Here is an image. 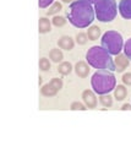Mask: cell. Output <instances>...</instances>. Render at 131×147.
<instances>
[{
  "mask_svg": "<svg viewBox=\"0 0 131 147\" xmlns=\"http://www.w3.org/2000/svg\"><path fill=\"white\" fill-rule=\"evenodd\" d=\"M118 3L116 0H98L94 4L96 18L103 24H108L115 20L118 15Z\"/></svg>",
  "mask_w": 131,
  "mask_h": 147,
  "instance_id": "277c9868",
  "label": "cell"
},
{
  "mask_svg": "<svg viewBox=\"0 0 131 147\" xmlns=\"http://www.w3.org/2000/svg\"><path fill=\"white\" fill-rule=\"evenodd\" d=\"M121 80H123V84L125 86H131V72L124 74L123 77H121Z\"/></svg>",
  "mask_w": 131,
  "mask_h": 147,
  "instance_id": "cb8c5ba5",
  "label": "cell"
},
{
  "mask_svg": "<svg viewBox=\"0 0 131 147\" xmlns=\"http://www.w3.org/2000/svg\"><path fill=\"white\" fill-rule=\"evenodd\" d=\"M62 1H64V3H67V4H69V3L71 4L72 1H75V0H62Z\"/></svg>",
  "mask_w": 131,
  "mask_h": 147,
  "instance_id": "83f0119b",
  "label": "cell"
},
{
  "mask_svg": "<svg viewBox=\"0 0 131 147\" xmlns=\"http://www.w3.org/2000/svg\"><path fill=\"white\" fill-rule=\"evenodd\" d=\"M66 21L67 20L65 17H62V16H54V18L52 20V24L55 27H62V26H65Z\"/></svg>",
  "mask_w": 131,
  "mask_h": 147,
  "instance_id": "d6986e66",
  "label": "cell"
},
{
  "mask_svg": "<svg viewBox=\"0 0 131 147\" xmlns=\"http://www.w3.org/2000/svg\"><path fill=\"white\" fill-rule=\"evenodd\" d=\"M75 72L81 79H86L89 74V64H87L86 61H79L75 65Z\"/></svg>",
  "mask_w": 131,
  "mask_h": 147,
  "instance_id": "30bf717a",
  "label": "cell"
},
{
  "mask_svg": "<svg viewBox=\"0 0 131 147\" xmlns=\"http://www.w3.org/2000/svg\"><path fill=\"white\" fill-rule=\"evenodd\" d=\"M58 45H59L60 49L72 50L74 47H75V42H74V39H72L70 36H62L61 38L58 40Z\"/></svg>",
  "mask_w": 131,
  "mask_h": 147,
  "instance_id": "8fae6325",
  "label": "cell"
},
{
  "mask_svg": "<svg viewBox=\"0 0 131 147\" xmlns=\"http://www.w3.org/2000/svg\"><path fill=\"white\" fill-rule=\"evenodd\" d=\"M91 86L96 94H109L116 87V77L110 70H97L91 77Z\"/></svg>",
  "mask_w": 131,
  "mask_h": 147,
  "instance_id": "3957f363",
  "label": "cell"
},
{
  "mask_svg": "<svg viewBox=\"0 0 131 147\" xmlns=\"http://www.w3.org/2000/svg\"><path fill=\"white\" fill-rule=\"evenodd\" d=\"M118 10L124 20H131V0H120Z\"/></svg>",
  "mask_w": 131,
  "mask_h": 147,
  "instance_id": "ba28073f",
  "label": "cell"
},
{
  "mask_svg": "<svg viewBox=\"0 0 131 147\" xmlns=\"http://www.w3.org/2000/svg\"><path fill=\"white\" fill-rule=\"evenodd\" d=\"M61 9H62V5L59 1H54L53 5L49 6V10L47 11V15H55V13L59 12Z\"/></svg>",
  "mask_w": 131,
  "mask_h": 147,
  "instance_id": "ac0fdd59",
  "label": "cell"
},
{
  "mask_svg": "<svg viewBox=\"0 0 131 147\" xmlns=\"http://www.w3.org/2000/svg\"><path fill=\"white\" fill-rule=\"evenodd\" d=\"M99 103L104 108H109L113 105V97L110 94H102L101 97H99Z\"/></svg>",
  "mask_w": 131,
  "mask_h": 147,
  "instance_id": "e0dca14e",
  "label": "cell"
},
{
  "mask_svg": "<svg viewBox=\"0 0 131 147\" xmlns=\"http://www.w3.org/2000/svg\"><path fill=\"white\" fill-rule=\"evenodd\" d=\"M86 1H88V3H91V4H93V5H94V4H96L98 0H86Z\"/></svg>",
  "mask_w": 131,
  "mask_h": 147,
  "instance_id": "4316f807",
  "label": "cell"
},
{
  "mask_svg": "<svg viewBox=\"0 0 131 147\" xmlns=\"http://www.w3.org/2000/svg\"><path fill=\"white\" fill-rule=\"evenodd\" d=\"M38 4H39V7L40 9H47V7H49L50 5H53L54 0H39Z\"/></svg>",
  "mask_w": 131,
  "mask_h": 147,
  "instance_id": "603a6c76",
  "label": "cell"
},
{
  "mask_svg": "<svg viewBox=\"0 0 131 147\" xmlns=\"http://www.w3.org/2000/svg\"><path fill=\"white\" fill-rule=\"evenodd\" d=\"M82 98H83V102L86 104V107H88V108H91V109L97 107L98 100L96 98V94H94V92L89 91V90L83 91L82 92Z\"/></svg>",
  "mask_w": 131,
  "mask_h": 147,
  "instance_id": "9c48e42d",
  "label": "cell"
},
{
  "mask_svg": "<svg viewBox=\"0 0 131 147\" xmlns=\"http://www.w3.org/2000/svg\"><path fill=\"white\" fill-rule=\"evenodd\" d=\"M124 53L128 55V58L131 61V38H129L124 44Z\"/></svg>",
  "mask_w": 131,
  "mask_h": 147,
  "instance_id": "7402d4cb",
  "label": "cell"
},
{
  "mask_svg": "<svg viewBox=\"0 0 131 147\" xmlns=\"http://www.w3.org/2000/svg\"><path fill=\"white\" fill-rule=\"evenodd\" d=\"M38 30H39V33H42V34L48 33V32H50V30H52V22L49 21L47 17L39 18Z\"/></svg>",
  "mask_w": 131,
  "mask_h": 147,
  "instance_id": "4fadbf2b",
  "label": "cell"
},
{
  "mask_svg": "<svg viewBox=\"0 0 131 147\" xmlns=\"http://www.w3.org/2000/svg\"><path fill=\"white\" fill-rule=\"evenodd\" d=\"M39 69L42 71H48L50 70V63H49V60L47 58H42L39 59Z\"/></svg>",
  "mask_w": 131,
  "mask_h": 147,
  "instance_id": "44dd1931",
  "label": "cell"
},
{
  "mask_svg": "<svg viewBox=\"0 0 131 147\" xmlns=\"http://www.w3.org/2000/svg\"><path fill=\"white\" fill-rule=\"evenodd\" d=\"M71 109H72V110H85L86 107H85L82 103L74 102V103H71Z\"/></svg>",
  "mask_w": 131,
  "mask_h": 147,
  "instance_id": "d4e9b609",
  "label": "cell"
},
{
  "mask_svg": "<svg viewBox=\"0 0 131 147\" xmlns=\"http://www.w3.org/2000/svg\"><path fill=\"white\" fill-rule=\"evenodd\" d=\"M114 64H115L116 71H118V72H124L126 69L129 67V65H130V59L128 58V55H126L125 53L124 54L120 53L118 55H115Z\"/></svg>",
  "mask_w": 131,
  "mask_h": 147,
  "instance_id": "52a82bcc",
  "label": "cell"
},
{
  "mask_svg": "<svg viewBox=\"0 0 131 147\" xmlns=\"http://www.w3.org/2000/svg\"><path fill=\"white\" fill-rule=\"evenodd\" d=\"M66 17L76 28H87L96 18L94 5L86 0H75L69 5Z\"/></svg>",
  "mask_w": 131,
  "mask_h": 147,
  "instance_id": "6da1fadb",
  "label": "cell"
},
{
  "mask_svg": "<svg viewBox=\"0 0 131 147\" xmlns=\"http://www.w3.org/2000/svg\"><path fill=\"white\" fill-rule=\"evenodd\" d=\"M87 36L89 40H97L101 38V28L98 26H91L88 27V31H87Z\"/></svg>",
  "mask_w": 131,
  "mask_h": 147,
  "instance_id": "9a60e30c",
  "label": "cell"
},
{
  "mask_svg": "<svg viewBox=\"0 0 131 147\" xmlns=\"http://www.w3.org/2000/svg\"><path fill=\"white\" fill-rule=\"evenodd\" d=\"M72 71V65L69 61H62L59 66H58V72L62 76H67L70 75V72Z\"/></svg>",
  "mask_w": 131,
  "mask_h": 147,
  "instance_id": "2e32d148",
  "label": "cell"
},
{
  "mask_svg": "<svg viewBox=\"0 0 131 147\" xmlns=\"http://www.w3.org/2000/svg\"><path fill=\"white\" fill-rule=\"evenodd\" d=\"M61 88H62V80L59 79V77H54L40 88V93L44 97H54Z\"/></svg>",
  "mask_w": 131,
  "mask_h": 147,
  "instance_id": "8992f818",
  "label": "cell"
},
{
  "mask_svg": "<svg viewBox=\"0 0 131 147\" xmlns=\"http://www.w3.org/2000/svg\"><path fill=\"white\" fill-rule=\"evenodd\" d=\"M86 61L89 64V66L97 70H110L113 72L116 71L112 54L108 53L102 45H93L89 48L86 53Z\"/></svg>",
  "mask_w": 131,
  "mask_h": 147,
  "instance_id": "7a4b0ae2",
  "label": "cell"
},
{
  "mask_svg": "<svg viewBox=\"0 0 131 147\" xmlns=\"http://www.w3.org/2000/svg\"><path fill=\"white\" fill-rule=\"evenodd\" d=\"M124 38L123 34L118 31L108 30L101 37V45L112 55H118L124 50Z\"/></svg>",
  "mask_w": 131,
  "mask_h": 147,
  "instance_id": "5b68a950",
  "label": "cell"
},
{
  "mask_svg": "<svg viewBox=\"0 0 131 147\" xmlns=\"http://www.w3.org/2000/svg\"><path fill=\"white\" fill-rule=\"evenodd\" d=\"M49 58L53 63H60L62 59H64V54H62L61 49L59 48H54L49 52Z\"/></svg>",
  "mask_w": 131,
  "mask_h": 147,
  "instance_id": "5bb4252c",
  "label": "cell"
},
{
  "mask_svg": "<svg viewBox=\"0 0 131 147\" xmlns=\"http://www.w3.org/2000/svg\"><path fill=\"white\" fill-rule=\"evenodd\" d=\"M121 110H131V104H124L121 107Z\"/></svg>",
  "mask_w": 131,
  "mask_h": 147,
  "instance_id": "484cf974",
  "label": "cell"
},
{
  "mask_svg": "<svg viewBox=\"0 0 131 147\" xmlns=\"http://www.w3.org/2000/svg\"><path fill=\"white\" fill-rule=\"evenodd\" d=\"M128 96V88L125 87V85H118L114 88V98L118 100V102H121L124 100Z\"/></svg>",
  "mask_w": 131,
  "mask_h": 147,
  "instance_id": "7c38bea8",
  "label": "cell"
},
{
  "mask_svg": "<svg viewBox=\"0 0 131 147\" xmlns=\"http://www.w3.org/2000/svg\"><path fill=\"white\" fill-rule=\"evenodd\" d=\"M88 36L87 33H83V32H80V33H77V36H76V42H77L80 45H85L86 43L88 42Z\"/></svg>",
  "mask_w": 131,
  "mask_h": 147,
  "instance_id": "ffe728a7",
  "label": "cell"
}]
</instances>
